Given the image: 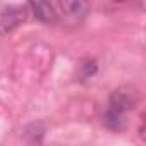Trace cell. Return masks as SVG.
I'll use <instances>...</instances> for the list:
<instances>
[{
	"instance_id": "obj_2",
	"label": "cell",
	"mask_w": 146,
	"mask_h": 146,
	"mask_svg": "<svg viewBox=\"0 0 146 146\" xmlns=\"http://www.w3.org/2000/svg\"><path fill=\"white\" fill-rule=\"evenodd\" d=\"M58 5H60L62 16L72 24L83 23L90 12L88 0H58Z\"/></svg>"
},
{
	"instance_id": "obj_6",
	"label": "cell",
	"mask_w": 146,
	"mask_h": 146,
	"mask_svg": "<svg viewBox=\"0 0 146 146\" xmlns=\"http://www.w3.org/2000/svg\"><path fill=\"white\" fill-rule=\"evenodd\" d=\"M96 72V62L93 58H84L78 64V78L79 81H86Z\"/></svg>"
},
{
	"instance_id": "obj_5",
	"label": "cell",
	"mask_w": 146,
	"mask_h": 146,
	"mask_svg": "<svg viewBox=\"0 0 146 146\" xmlns=\"http://www.w3.org/2000/svg\"><path fill=\"white\" fill-rule=\"evenodd\" d=\"M127 112L124 110H119L112 105L107 107L105 113H103V124L110 129V131H115V132H120L127 127Z\"/></svg>"
},
{
	"instance_id": "obj_4",
	"label": "cell",
	"mask_w": 146,
	"mask_h": 146,
	"mask_svg": "<svg viewBox=\"0 0 146 146\" xmlns=\"http://www.w3.org/2000/svg\"><path fill=\"white\" fill-rule=\"evenodd\" d=\"M29 7L33 9L35 17L43 23V24H55L58 21V16L55 12V9L52 7L50 0H28Z\"/></svg>"
},
{
	"instance_id": "obj_3",
	"label": "cell",
	"mask_w": 146,
	"mask_h": 146,
	"mask_svg": "<svg viewBox=\"0 0 146 146\" xmlns=\"http://www.w3.org/2000/svg\"><path fill=\"white\" fill-rule=\"evenodd\" d=\"M137 102H139V95H137L136 88H132V86H120L110 95L108 105L129 113L131 110H134Z\"/></svg>"
},
{
	"instance_id": "obj_1",
	"label": "cell",
	"mask_w": 146,
	"mask_h": 146,
	"mask_svg": "<svg viewBox=\"0 0 146 146\" xmlns=\"http://www.w3.org/2000/svg\"><path fill=\"white\" fill-rule=\"evenodd\" d=\"M28 17V11L23 5L16 7H5L0 11V35H9L14 29H17Z\"/></svg>"
}]
</instances>
